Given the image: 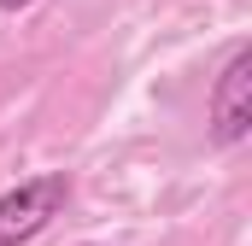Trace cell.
I'll use <instances>...</instances> for the list:
<instances>
[{
	"instance_id": "cell-1",
	"label": "cell",
	"mask_w": 252,
	"mask_h": 246,
	"mask_svg": "<svg viewBox=\"0 0 252 246\" xmlns=\"http://www.w3.org/2000/svg\"><path fill=\"white\" fill-rule=\"evenodd\" d=\"M70 199V176L64 170H47L35 182H18L12 193H0V246H30Z\"/></svg>"
},
{
	"instance_id": "cell-3",
	"label": "cell",
	"mask_w": 252,
	"mask_h": 246,
	"mask_svg": "<svg viewBox=\"0 0 252 246\" xmlns=\"http://www.w3.org/2000/svg\"><path fill=\"white\" fill-rule=\"evenodd\" d=\"M24 6H35V0H0V12H24Z\"/></svg>"
},
{
	"instance_id": "cell-2",
	"label": "cell",
	"mask_w": 252,
	"mask_h": 246,
	"mask_svg": "<svg viewBox=\"0 0 252 246\" xmlns=\"http://www.w3.org/2000/svg\"><path fill=\"white\" fill-rule=\"evenodd\" d=\"M205 118H211V141L217 147H241L252 129V47H235L211 100H205Z\"/></svg>"
}]
</instances>
